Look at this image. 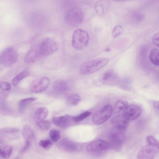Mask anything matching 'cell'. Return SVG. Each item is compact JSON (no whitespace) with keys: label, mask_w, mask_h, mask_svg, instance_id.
<instances>
[{"label":"cell","mask_w":159,"mask_h":159,"mask_svg":"<svg viewBox=\"0 0 159 159\" xmlns=\"http://www.w3.org/2000/svg\"><path fill=\"white\" fill-rule=\"evenodd\" d=\"M0 89L2 91H8L11 90V84L7 82H2L0 84Z\"/></svg>","instance_id":"33"},{"label":"cell","mask_w":159,"mask_h":159,"mask_svg":"<svg viewBox=\"0 0 159 159\" xmlns=\"http://www.w3.org/2000/svg\"><path fill=\"white\" fill-rule=\"evenodd\" d=\"M128 103L125 101L119 100L117 101L115 105L114 112L115 113H118L125 110L128 106Z\"/></svg>","instance_id":"27"},{"label":"cell","mask_w":159,"mask_h":159,"mask_svg":"<svg viewBox=\"0 0 159 159\" xmlns=\"http://www.w3.org/2000/svg\"><path fill=\"white\" fill-rule=\"evenodd\" d=\"M123 29L120 25H117L113 29L112 34L114 38H116L121 35L123 32Z\"/></svg>","instance_id":"29"},{"label":"cell","mask_w":159,"mask_h":159,"mask_svg":"<svg viewBox=\"0 0 159 159\" xmlns=\"http://www.w3.org/2000/svg\"><path fill=\"white\" fill-rule=\"evenodd\" d=\"M37 127L42 130H47L49 129L51 125L50 121L48 120H38L36 122Z\"/></svg>","instance_id":"26"},{"label":"cell","mask_w":159,"mask_h":159,"mask_svg":"<svg viewBox=\"0 0 159 159\" xmlns=\"http://www.w3.org/2000/svg\"><path fill=\"white\" fill-rule=\"evenodd\" d=\"M37 98L34 97H30L22 99L20 100L18 103L19 111L22 112L25 108L28 105L36 100Z\"/></svg>","instance_id":"21"},{"label":"cell","mask_w":159,"mask_h":159,"mask_svg":"<svg viewBox=\"0 0 159 159\" xmlns=\"http://www.w3.org/2000/svg\"><path fill=\"white\" fill-rule=\"evenodd\" d=\"M152 41L153 43L159 48V32L154 35Z\"/></svg>","instance_id":"34"},{"label":"cell","mask_w":159,"mask_h":159,"mask_svg":"<svg viewBox=\"0 0 159 159\" xmlns=\"http://www.w3.org/2000/svg\"><path fill=\"white\" fill-rule=\"evenodd\" d=\"M109 60L104 58L93 59L83 63L80 66V71L83 75H86L97 72L106 66Z\"/></svg>","instance_id":"1"},{"label":"cell","mask_w":159,"mask_h":159,"mask_svg":"<svg viewBox=\"0 0 159 159\" xmlns=\"http://www.w3.org/2000/svg\"><path fill=\"white\" fill-rule=\"evenodd\" d=\"M102 81L107 83H114L118 82L119 79L118 75L112 70L105 71L102 77Z\"/></svg>","instance_id":"15"},{"label":"cell","mask_w":159,"mask_h":159,"mask_svg":"<svg viewBox=\"0 0 159 159\" xmlns=\"http://www.w3.org/2000/svg\"><path fill=\"white\" fill-rule=\"evenodd\" d=\"M112 0L116 1H117V2H125V1H129V0Z\"/></svg>","instance_id":"38"},{"label":"cell","mask_w":159,"mask_h":159,"mask_svg":"<svg viewBox=\"0 0 159 159\" xmlns=\"http://www.w3.org/2000/svg\"><path fill=\"white\" fill-rule=\"evenodd\" d=\"M49 111L45 107H41L38 108L35 112V117L38 120H43L48 116Z\"/></svg>","instance_id":"20"},{"label":"cell","mask_w":159,"mask_h":159,"mask_svg":"<svg viewBox=\"0 0 159 159\" xmlns=\"http://www.w3.org/2000/svg\"><path fill=\"white\" fill-rule=\"evenodd\" d=\"M22 133L25 141L31 142L34 138V133L31 127L29 125H25L23 127Z\"/></svg>","instance_id":"18"},{"label":"cell","mask_w":159,"mask_h":159,"mask_svg":"<svg viewBox=\"0 0 159 159\" xmlns=\"http://www.w3.org/2000/svg\"><path fill=\"white\" fill-rule=\"evenodd\" d=\"M112 108L110 104L105 105L101 110L93 115V122L96 124H101L107 121L111 117L112 113Z\"/></svg>","instance_id":"4"},{"label":"cell","mask_w":159,"mask_h":159,"mask_svg":"<svg viewBox=\"0 0 159 159\" xmlns=\"http://www.w3.org/2000/svg\"><path fill=\"white\" fill-rule=\"evenodd\" d=\"M53 89L59 92H64L70 89L69 84L66 81L57 80L54 82L52 84Z\"/></svg>","instance_id":"17"},{"label":"cell","mask_w":159,"mask_h":159,"mask_svg":"<svg viewBox=\"0 0 159 159\" xmlns=\"http://www.w3.org/2000/svg\"><path fill=\"white\" fill-rule=\"evenodd\" d=\"M111 49L109 48H106L105 50V52H109L111 51Z\"/></svg>","instance_id":"39"},{"label":"cell","mask_w":159,"mask_h":159,"mask_svg":"<svg viewBox=\"0 0 159 159\" xmlns=\"http://www.w3.org/2000/svg\"><path fill=\"white\" fill-rule=\"evenodd\" d=\"M50 83L49 78L46 77L42 78L37 84L31 88V91L34 93H39L45 90L48 87Z\"/></svg>","instance_id":"14"},{"label":"cell","mask_w":159,"mask_h":159,"mask_svg":"<svg viewBox=\"0 0 159 159\" xmlns=\"http://www.w3.org/2000/svg\"><path fill=\"white\" fill-rule=\"evenodd\" d=\"M31 142L25 141L24 146L20 150V153H23L28 150L31 147Z\"/></svg>","instance_id":"35"},{"label":"cell","mask_w":159,"mask_h":159,"mask_svg":"<svg viewBox=\"0 0 159 159\" xmlns=\"http://www.w3.org/2000/svg\"><path fill=\"white\" fill-rule=\"evenodd\" d=\"M39 144L42 148L48 149L52 147L53 143L49 139L42 140L39 142Z\"/></svg>","instance_id":"31"},{"label":"cell","mask_w":159,"mask_h":159,"mask_svg":"<svg viewBox=\"0 0 159 159\" xmlns=\"http://www.w3.org/2000/svg\"><path fill=\"white\" fill-rule=\"evenodd\" d=\"M57 42L53 39L47 38L44 39L39 46V48L43 56L51 55L55 53L58 48Z\"/></svg>","instance_id":"5"},{"label":"cell","mask_w":159,"mask_h":159,"mask_svg":"<svg viewBox=\"0 0 159 159\" xmlns=\"http://www.w3.org/2000/svg\"><path fill=\"white\" fill-rule=\"evenodd\" d=\"M49 135L51 140L54 142L58 141L61 138L60 132L55 129H51L49 131Z\"/></svg>","instance_id":"28"},{"label":"cell","mask_w":159,"mask_h":159,"mask_svg":"<svg viewBox=\"0 0 159 159\" xmlns=\"http://www.w3.org/2000/svg\"><path fill=\"white\" fill-rule=\"evenodd\" d=\"M80 101V98L79 95L72 94L68 97L66 103L70 106H74L77 105Z\"/></svg>","instance_id":"25"},{"label":"cell","mask_w":159,"mask_h":159,"mask_svg":"<svg viewBox=\"0 0 159 159\" xmlns=\"http://www.w3.org/2000/svg\"><path fill=\"white\" fill-rule=\"evenodd\" d=\"M75 116L69 115L56 117L53 118V124L60 128L66 129L72 126L75 122Z\"/></svg>","instance_id":"7"},{"label":"cell","mask_w":159,"mask_h":159,"mask_svg":"<svg viewBox=\"0 0 159 159\" xmlns=\"http://www.w3.org/2000/svg\"><path fill=\"white\" fill-rule=\"evenodd\" d=\"M57 146L60 149L69 152H74L77 149V146L75 143L66 138L59 141Z\"/></svg>","instance_id":"13"},{"label":"cell","mask_w":159,"mask_h":159,"mask_svg":"<svg viewBox=\"0 0 159 159\" xmlns=\"http://www.w3.org/2000/svg\"><path fill=\"white\" fill-rule=\"evenodd\" d=\"M18 58L16 51L13 48L8 47L4 49L0 55V62L5 66H10L15 63Z\"/></svg>","instance_id":"3"},{"label":"cell","mask_w":159,"mask_h":159,"mask_svg":"<svg viewBox=\"0 0 159 159\" xmlns=\"http://www.w3.org/2000/svg\"><path fill=\"white\" fill-rule=\"evenodd\" d=\"M111 121L114 128L124 132L128 126L129 121L125 119L122 115L114 116Z\"/></svg>","instance_id":"11"},{"label":"cell","mask_w":159,"mask_h":159,"mask_svg":"<svg viewBox=\"0 0 159 159\" xmlns=\"http://www.w3.org/2000/svg\"><path fill=\"white\" fill-rule=\"evenodd\" d=\"M12 148L11 146L6 145L0 147V156L5 158H9L11 156Z\"/></svg>","instance_id":"24"},{"label":"cell","mask_w":159,"mask_h":159,"mask_svg":"<svg viewBox=\"0 0 159 159\" xmlns=\"http://www.w3.org/2000/svg\"><path fill=\"white\" fill-rule=\"evenodd\" d=\"M91 114V112L89 111H85L82 113L78 116H75V121L76 122L82 121L89 116Z\"/></svg>","instance_id":"32"},{"label":"cell","mask_w":159,"mask_h":159,"mask_svg":"<svg viewBox=\"0 0 159 159\" xmlns=\"http://www.w3.org/2000/svg\"><path fill=\"white\" fill-rule=\"evenodd\" d=\"M146 140L148 144L159 149V142L153 136L148 135L147 137Z\"/></svg>","instance_id":"30"},{"label":"cell","mask_w":159,"mask_h":159,"mask_svg":"<svg viewBox=\"0 0 159 159\" xmlns=\"http://www.w3.org/2000/svg\"><path fill=\"white\" fill-rule=\"evenodd\" d=\"M141 109L139 106L131 105L124 110L122 115L123 117L129 121L137 119L141 115Z\"/></svg>","instance_id":"8"},{"label":"cell","mask_w":159,"mask_h":159,"mask_svg":"<svg viewBox=\"0 0 159 159\" xmlns=\"http://www.w3.org/2000/svg\"><path fill=\"white\" fill-rule=\"evenodd\" d=\"M134 16L136 21H137L138 22L141 21L144 18V15L139 12L136 13Z\"/></svg>","instance_id":"36"},{"label":"cell","mask_w":159,"mask_h":159,"mask_svg":"<svg viewBox=\"0 0 159 159\" xmlns=\"http://www.w3.org/2000/svg\"><path fill=\"white\" fill-rule=\"evenodd\" d=\"M29 74V72L27 70L22 71L16 75L12 80L11 82L14 86L17 85L24 79L27 77Z\"/></svg>","instance_id":"22"},{"label":"cell","mask_w":159,"mask_h":159,"mask_svg":"<svg viewBox=\"0 0 159 159\" xmlns=\"http://www.w3.org/2000/svg\"><path fill=\"white\" fill-rule=\"evenodd\" d=\"M153 106L154 108L159 110V101H155L153 102Z\"/></svg>","instance_id":"37"},{"label":"cell","mask_w":159,"mask_h":159,"mask_svg":"<svg viewBox=\"0 0 159 159\" xmlns=\"http://www.w3.org/2000/svg\"><path fill=\"white\" fill-rule=\"evenodd\" d=\"M110 145L107 142L101 139L95 140L88 145L86 148L87 151L90 152H99L107 150Z\"/></svg>","instance_id":"9"},{"label":"cell","mask_w":159,"mask_h":159,"mask_svg":"<svg viewBox=\"0 0 159 159\" xmlns=\"http://www.w3.org/2000/svg\"><path fill=\"white\" fill-rule=\"evenodd\" d=\"M159 153V149L148 144L139 150L137 155V158L139 159H154Z\"/></svg>","instance_id":"6"},{"label":"cell","mask_w":159,"mask_h":159,"mask_svg":"<svg viewBox=\"0 0 159 159\" xmlns=\"http://www.w3.org/2000/svg\"><path fill=\"white\" fill-rule=\"evenodd\" d=\"M89 40V34L86 31L80 29H77L73 33L72 46L77 50H83L88 45Z\"/></svg>","instance_id":"2"},{"label":"cell","mask_w":159,"mask_h":159,"mask_svg":"<svg viewBox=\"0 0 159 159\" xmlns=\"http://www.w3.org/2000/svg\"><path fill=\"white\" fill-rule=\"evenodd\" d=\"M19 132L18 129L13 128H5L0 130L1 136L9 138L17 136Z\"/></svg>","instance_id":"19"},{"label":"cell","mask_w":159,"mask_h":159,"mask_svg":"<svg viewBox=\"0 0 159 159\" xmlns=\"http://www.w3.org/2000/svg\"><path fill=\"white\" fill-rule=\"evenodd\" d=\"M149 58L153 64L159 66V49L155 48L152 49L150 52Z\"/></svg>","instance_id":"23"},{"label":"cell","mask_w":159,"mask_h":159,"mask_svg":"<svg viewBox=\"0 0 159 159\" xmlns=\"http://www.w3.org/2000/svg\"><path fill=\"white\" fill-rule=\"evenodd\" d=\"M43 57L39 48V46L31 48L28 52L25 58V62L27 64L33 63L39 60Z\"/></svg>","instance_id":"12"},{"label":"cell","mask_w":159,"mask_h":159,"mask_svg":"<svg viewBox=\"0 0 159 159\" xmlns=\"http://www.w3.org/2000/svg\"><path fill=\"white\" fill-rule=\"evenodd\" d=\"M109 6L107 0H99L95 3V10L97 14L101 16L107 12Z\"/></svg>","instance_id":"16"},{"label":"cell","mask_w":159,"mask_h":159,"mask_svg":"<svg viewBox=\"0 0 159 159\" xmlns=\"http://www.w3.org/2000/svg\"><path fill=\"white\" fill-rule=\"evenodd\" d=\"M124 132L114 128L109 134L108 138L110 141L115 145L120 146L125 139Z\"/></svg>","instance_id":"10"}]
</instances>
